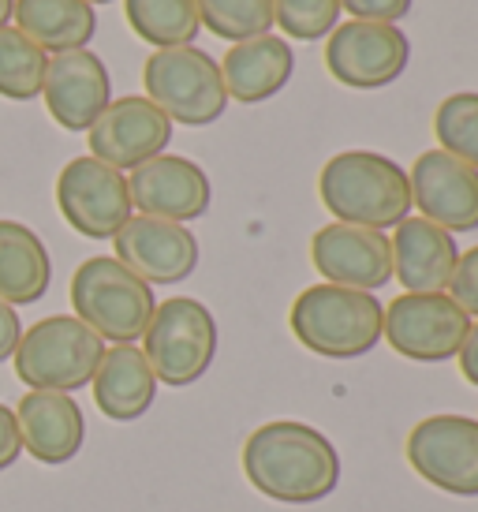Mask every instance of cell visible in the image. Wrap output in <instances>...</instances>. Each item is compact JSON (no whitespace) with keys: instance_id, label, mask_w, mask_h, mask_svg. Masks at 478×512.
I'll list each match as a JSON object with an SVG mask.
<instances>
[{"instance_id":"cell-1","label":"cell","mask_w":478,"mask_h":512,"mask_svg":"<svg viewBox=\"0 0 478 512\" xmlns=\"http://www.w3.org/2000/svg\"><path fill=\"white\" fill-rule=\"evenodd\" d=\"M243 475L269 501L314 505L340 483V453L318 427L299 419H273L243 441Z\"/></svg>"},{"instance_id":"cell-2","label":"cell","mask_w":478,"mask_h":512,"mask_svg":"<svg viewBox=\"0 0 478 512\" xmlns=\"http://www.w3.org/2000/svg\"><path fill=\"white\" fill-rule=\"evenodd\" d=\"M318 195L325 210L344 225L385 232L411 217L408 172L374 150H344L329 157L318 176Z\"/></svg>"},{"instance_id":"cell-3","label":"cell","mask_w":478,"mask_h":512,"mask_svg":"<svg viewBox=\"0 0 478 512\" xmlns=\"http://www.w3.org/2000/svg\"><path fill=\"white\" fill-rule=\"evenodd\" d=\"M381 314L385 303H378L374 292L340 285H310L292 303L288 326L296 341L325 359H359L381 341Z\"/></svg>"},{"instance_id":"cell-4","label":"cell","mask_w":478,"mask_h":512,"mask_svg":"<svg viewBox=\"0 0 478 512\" xmlns=\"http://www.w3.org/2000/svg\"><path fill=\"white\" fill-rule=\"evenodd\" d=\"M75 318L98 333L101 341L135 344L154 318V288L127 270L120 258L94 255L71 277Z\"/></svg>"},{"instance_id":"cell-5","label":"cell","mask_w":478,"mask_h":512,"mask_svg":"<svg viewBox=\"0 0 478 512\" xmlns=\"http://www.w3.org/2000/svg\"><path fill=\"white\" fill-rule=\"evenodd\" d=\"M105 341L75 314H53L30 326L15 348V378L30 389L75 393L94 382Z\"/></svg>"},{"instance_id":"cell-6","label":"cell","mask_w":478,"mask_h":512,"mask_svg":"<svg viewBox=\"0 0 478 512\" xmlns=\"http://www.w3.org/2000/svg\"><path fill=\"white\" fill-rule=\"evenodd\" d=\"M146 98L154 101L172 124L183 128H206L225 116L228 94L221 79V64L195 45H172L154 49L142 68Z\"/></svg>"},{"instance_id":"cell-7","label":"cell","mask_w":478,"mask_h":512,"mask_svg":"<svg viewBox=\"0 0 478 512\" xmlns=\"http://www.w3.org/2000/svg\"><path fill=\"white\" fill-rule=\"evenodd\" d=\"M142 356L157 382L183 389L195 385L217 356V322L206 303L191 296H172L154 307V318L142 333Z\"/></svg>"},{"instance_id":"cell-8","label":"cell","mask_w":478,"mask_h":512,"mask_svg":"<svg viewBox=\"0 0 478 512\" xmlns=\"http://www.w3.org/2000/svg\"><path fill=\"white\" fill-rule=\"evenodd\" d=\"M471 314L449 292H404L381 314V341L415 363H445L460 352Z\"/></svg>"},{"instance_id":"cell-9","label":"cell","mask_w":478,"mask_h":512,"mask_svg":"<svg viewBox=\"0 0 478 512\" xmlns=\"http://www.w3.org/2000/svg\"><path fill=\"white\" fill-rule=\"evenodd\" d=\"M408 464L430 486L478 498V419L471 415H430L408 434Z\"/></svg>"},{"instance_id":"cell-10","label":"cell","mask_w":478,"mask_h":512,"mask_svg":"<svg viewBox=\"0 0 478 512\" xmlns=\"http://www.w3.org/2000/svg\"><path fill=\"white\" fill-rule=\"evenodd\" d=\"M57 206L64 221L86 240H113L127 225V217H135L127 176L90 154L75 157L60 169Z\"/></svg>"},{"instance_id":"cell-11","label":"cell","mask_w":478,"mask_h":512,"mask_svg":"<svg viewBox=\"0 0 478 512\" xmlns=\"http://www.w3.org/2000/svg\"><path fill=\"white\" fill-rule=\"evenodd\" d=\"M411 60L408 34L393 23H337L325 45V68L352 90H378L396 83Z\"/></svg>"},{"instance_id":"cell-12","label":"cell","mask_w":478,"mask_h":512,"mask_svg":"<svg viewBox=\"0 0 478 512\" xmlns=\"http://www.w3.org/2000/svg\"><path fill=\"white\" fill-rule=\"evenodd\" d=\"M90 157L105 161L116 172L139 169L142 161L165 154L172 143V120L157 109L150 98H116L105 105V113L90 124Z\"/></svg>"},{"instance_id":"cell-13","label":"cell","mask_w":478,"mask_h":512,"mask_svg":"<svg viewBox=\"0 0 478 512\" xmlns=\"http://www.w3.org/2000/svg\"><path fill=\"white\" fill-rule=\"evenodd\" d=\"M127 195H131V206L139 214L187 225L210 210L213 187L202 165H195L191 157L157 154L150 161H142L139 169H131Z\"/></svg>"},{"instance_id":"cell-14","label":"cell","mask_w":478,"mask_h":512,"mask_svg":"<svg viewBox=\"0 0 478 512\" xmlns=\"http://www.w3.org/2000/svg\"><path fill=\"white\" fill-rule=\"evenodd\" d=\"M113 247L127 270L146 285H180L198 266V240L187 225L161 217H127V225L113 236Z\"/></svg>"},{"instance_id":"cell-15","label":"cell","mask_w":478,"mask_h":512,"mask_svg":"<svg viewBox=\"0 0 478 512\" xmlns=\"http://www.w3.org/2000/svg\"><path fill=\"white\" fill-rule=\"evenodd\" d=\"M310 258H314V270L329 285L374 292L393 281V247H389V236L378 228L333 221L314 232Z\"/></svg>"},{"instance_id":"cell-16","label":"cell","mask_w":478,"mask_h":512,"mask_svg":"<svg viewBox=\"0 0 478 512\" xmlns=\"http://www.w3.org/2000/svg\"><path fill=\"white\" fill-rule=\"evenodd\" d=\"M411 206L445 232L478 228V169L445 150H426L408 172Z\"/></svg>"},{"instance_id":"cell-17","label":"cell","mask_w":478,"mask_h":512,"mask_svg":"<svg viewBox=\"0 0 478 512\" xmlns=\"http://www.w3.org/2000/svg\"><path fill=\"white\" fill-rule=\"evenodd\" d=\"M45 109L64 131H90V124L105 113L113 101V83L109 68L98 53L90 49H71V53H53L45 64Z\"/></svg>"},{"instance_id":"cell-18","label":"cell","mask_w":478,"mask_h":512,"mask_svg":"<svg viewBox=\"0 0 478 512\" xmlns=\"http://www.w3.org/2000/svg\"><path fill=\"white\" fill-rule=\"evenodd\" d=\"M19 438L38 464H68L71 456H79L86 438L83 408L75 404L71 393H49V389H30L15 408Z\"/></svg>"},{"instance_id":"cell-19","label":"cell","mask_w":478,"mask_h":512,"mask_svg":"<svg viewBox=\"0 0 478 512\" xmlns=\"http://www.w3.org/2000/svg\"><path fill=\"white\" fill-rule=\"evenodd\" d=\"M389 247H393V277L408 292H449L452 270L460 258L452 232L437 228L426 217H404Z\"/></svg>"},{"instance_id":"cell-20","label":"cell","mask_w":478,"mask_h":512,"mask_svg":"<svg viewBox=\"0 0 478 512\" xmlns=\"http://www.w3.org/2000/svg\"><path fill=\"white\" fill-rule=\"evenodd\" d=\"M292 72H296V53L277 34H258L247 42H236L221 64L225 94L239 105H258L281 94Z\"/></svg>"},{"instance_id":"cell-21","label":"cell","mask_w":478,"mask_h":512,"mask_svg":"<svg viewBox=\"0 0 478 512\" xmlns=\"http://www.w3.org/2000/svg\"><path fill=\"white\" fill-rule=\"evenodd\" d=\"M94 404L113 423H135L154 408L157 378L142 348L135 344H113L105 348L98 370H94Z\"/></svg>"},{"instance_id":"cell-22","label":"cell","mask_w":478,"mask_h":512,"mask_svg":"<svg viewBox=\"0 0 478 512\" xmlns=\"http://www.w3.org/2000/svg\"><path fill=\"white\" fill-rule=\"evenodd\" d=\"M53 262L34 228L0 217V299L27 307L49 292Z\"/></svg>"},{"instance_id":"cell-23","label":"cell","mask_w":478,"mask_h":512,"mask_svg":"<svg viewBox=\"0 0 478 512\" xmlns=\"http://www.w3.org/2000/svg\"><path fill=\"white\" fill-rule=\"evenodd\" d=\"M15 30L45 53L86 49L98 30V15L86 0H12Z\"/></svg>"},{"instance_id":"cell-24","label":"cell","mask_w":478,"mask_h":512,"mask_svg":"<svg viewBox=\"0 0 478 512\" xmlns=\"http://www.w3.org/2000/svg\"><path fill=\"white\" fill-rule=\"evenodd\" d=\"M124 12L131 30L154 49L195 45L202 30L195 0H124Z\"/></svg>"},{"instance_id":"cell-25","label":"cell","mask_w":478,"mask_h":512,"mask_svg":"<svg viewBox=\"0 0 478 512\" xmlns=\"http://www.w3.org/2000/svg\"><path fill=\"white\" fill-rule=\"evenodd\" d=\"M45 49L15 27H0V98L34 101L45 83Z\"/></svg>"},{"instance_id":"cell-26","label":"cell","mask_w":478,"mask_h":512,"mask_svg":"<svg viewBox=\"0 0 478 512\" xmlns=\"http://www.w3.org/2000/svg\"><path fill=\"white\" fill-rule=\"evenodd\" d=\"M198 23L225 42H247L273 27V0H195Z\"/></svg>"},{"instance_id":"cell-27","label":"cell","mask_w":478,"mask_h":512,"mask_svg":"<svg viewBox=\"0 0 478 512\" xmlns=\"http://www.w3.org/2000/svg\"><path fill=\"white\" fill-rule=\"evenodd\" d=\"M434 135L437 150L460 157L464 165L478 169V94L475 90H460L437 105L434 113Z\"/></svg>"},{"instance_id":"cell-28","label":"cell","mask_w":478,"mask_h":512,"mask_svg":"<svg viewBox=\"0 0 478 512\" xmlns=\"http://www.w3.org/2000/svg\"><path fill=\"white\" fill-rule=\"evenodd\" d=\"M273 23L299 42H318L340 23V0H273Z\"/></svg>"},{"instance_id":"cell-29","label":"cell","mask_w":478,"mask_h":512,"mask_svg":"<svg viewBox=\"0 0 478 512\" xmlns=\"http://www.w3.org/2000/svg\"><path fill=\"white\" fill-rule=\"evenodd\" d=\"M449 296L464 307L471 318H478V247L456 258V270L449 281Z\"/></svg>"},{"instance_id":"cell-30","label":"cell","mask_w":478,"mask_h":512,"mask_svg":"<svg viewBox=\"0 0 478 512\" xmlns=\"http://www.w3.org/2000/svg\"><path fill=\"white\" fill-rule=\"evenodd\" d=\"M340 12H352L363 23H393L411 12V0H340Z\"/></svg>"},{"instance_id":"cell-31","label":"cell","mask_w":478,"mask_h":512,"mask_svg":"<svg viewBox=\"0 0 478 512\" xmlns=\"http://www.w3.org/2000/svg\"><path fill=\"white\" fill-rule=\"evenodd\" d=\"M23 453V438H19V423L8 404H0V471H8Z\"/></svg>"},{"instance_id":"cell-32","label":"cell","mask_w":478,"mask_h":512,"mask_svg":"<svg viewBox=\"0 0 478 512\" xmlns=\"http://www.w3.org/2000/svg\"><path fill=\"white\" fill-rule=\"evenodd\" d=\"M19 337H23L19 314H15L12 303H4V299H0V363L15 356V348H19Z\"/></svg>"},{"instance_id":"cell-33","label":"cell","mask_w":478,"mask_h":512,"mask_svg":"<svg viewBox=\"0 0 478 512\" xmlns=\"http://www.w3.org/2000/svg\"><path fill=\"white\" fill-rule=\"evenodd\" d=\"M456 359H460V370H464L467 382L478 385V318L471 322V329H467V337H464V344H460Z\"/></svg>"},{"instance_id":"cell-34","label":"cell","mask_w":478,"mask_h":512,"mask_svg":"<svg viewBox=\"0 0 478 512\" xmlns=\"http://www.w3.org/2000/svg\"><path fill=\"white\" fill-rule=\"evenodd\" d=\"M8 19H12V0H0V27H8Z\"/></svg>"},{"instance_id":"cell-35","label":"cell","mask_w":478,"mask_h":512,"mask_svg":"<svg viewBox=\"0 0 478 512\" xmlns=\"http://www.w3.org/2000/svg\"><path fill=\"white\" fill-rule=\"evenodd\" d=\"M86 4H90V8H94V4H109V0H86Z\"/></svg>"}]
</instances>
